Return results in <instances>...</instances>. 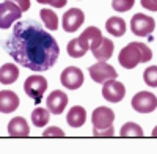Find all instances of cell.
<instances>
[{
    "mask_svg": "<svg viewBox=\"0 0 157 154\" xmlns=\"http://www.w3.org/2000/svg\"><path fill=\"white\" fill-rule=\"evenodd\" d=\"M93 55L96 60L99 61H105L113 55V41L109 40V38H102L101 44L93 50Z\"/></svg>",
    "mask_w": 157,
    "mask_h": 154,
    "instance_id": "18",
    "label": "cell"
},
{
    "mask_svg": "<svg viewBox=\"0 0 157 154\" xmlns=\"http://www.w3.org/2000/svg\"><path fill=\"white\" fill-rule=\"evenodd\" d=\"M60 82L68 90H77L83 85V72L80 68H75V66L64 68L60 75Z\"/></svg>",
    "mask_w": 157,
    "mask_h": 154,
    "instance_id": "9",
    "label": "cell"
},
{
    "mask_svg": "<svg viewBox=\"0 0 157 154\" xmlns=\"http://www.w3.org/2000/svg\"><path fill=\"white\" fill-rule=\"evenodd\" d=\"M141 6L149 11H157V0H140Z\"/></svg>",
    "mask_w": 157,
    "mask_h": 154,
    "instance_id": "28",
    "label": "cell"
},
{
    "mask_svg": "<svg viewBox=\"0 0 157 154\" xmlns=\"http://www.w3.org/2000/svg\"><path fill=\"white\" fill-rule=\"evenodd\" d=\"M152 137H157V126L152 129Z\"/></svg>",
    "mask_w": 157,
    "mask_h": 154,
    "instance_id": "30",
    "label": "cell"
},
{
    "mask_svg": "<svg viewBox=\"0 0 157 154\" xmlns=\"http://www.w3.org/2000/svg\"><path fill=\"white\" fill-rule=\"evenodd\" d=\"M83 21H85L83 11L78 10V8H71L64 13V16H63V29L68 33H74L83 24Z\"/></svg>",
    "mask_w": 157,
    "mask_h": 154,
    "instance_id": "12",
    "label": "cell"
},
{
    "mask_svg": "<svg viewBox=\"0 0 157 154\" xmlns=\"http://www.w3.org/2000/svg\"><path fill=\"white\" fill-rule=\"evenodd\" d=\"M19 79V69L14 63H6L0 68V83L11 85Z\"/></svg>",
    "mask_w": 157,
    "mask_h": 154,
    "instance_id": "16",
    "label": "cell"
},
{
    "mask_svg": "<svg viewBox=\"0 0 157 154\" xmlns=\"http://www.w3.org/2000/svg\"><path fill=\"white\" fill-rule=\"evenodd\" d=\"M102 96L104 99H107L109 102H120L123 101L124 94H126V88L121 82H118L116 79H112V80H107L102 83Z\"/></svg>",
    "mask_w": 157,
    "mask_h": 154,
    "instance_id": "10",
    "label": "cell"
},
{
    "mask_svg": "<svg viewBox=\"0 0 157 154\" xmlns=\"http://www.w3.org/2000/svg\"><path fill=\"white\" fill-rule=\"evenodd\" d=\"M152 58V50L143 43H129L121 49L118 61L126 69H134L140 63H146Z\"/></svg>",
    "mask_w": 157,
    "mask_h": 154,
    "instance_id": "2",
    "label": "cell"
},
{
    "mask_svg": "<svg viewBox=\"0 0 157 154\" xmlns=\"http://www.w3.org/2000/svg\"><path fill=\"white\" fill-rule=\"evenodd\" d=\"M105 30L110 33V35H113V36H123L124 33H126V22H124V19H121V17H116V16H113V17H110L107 22H105Z\"/></svg>",
    "mask_w": 157,
    "mask_h": 154,
    "instance_id": "19",
    "label": "cell"
},
{
    "mask_svg": "<svg viewBox=\"0 0 157 154\" xmlns=\"http://www.w3.org/2000/svg\"><path fill=\"white\" fill-rule=\"evenodd\" d=\"M132 107L138 113H151L157 109V96L149 91H140L132 98Z\"/></svg>",
    "mask_w": 157,
    "mask_h": 154,
    "instance_id": "8",
    "label": "cell"
},
{
    "mask_svg": "<svg viewBox=\"0 0 157 154\" xmlns=\"http://www.w3.org/2000/svg\"><path fill=\"white\" fill-rule=\"evenodd\" d=\"M8 134L11 137H29L30 135V127L25 118L16 117L8 123Z\"/></svg>",
    "mask_w": 157,
    "mask_h": 154,
    "instance_id": "14",
    "label": "cell"
},
{
    "mask_svg": "<svg viewBox=\"0 0 157 154\" xmlns=\"http://www.w3.org/2000/svg\"><path fill=\"white\" fill-rule=\"evenodd\" d=\"M91 121H93V135L94 137H113V121H115V112L109 107H98L93 115H91Z\"/></svg>",
    "mask_w": 157,
    "mask_h": 154,
    "instance_id": "3",
    "label": "cell"
},
{
    "mask_svg": "<svg viewBox=\"0 0 157 154\" xmlns=\"http://www.w3.org/2000/svg\"><path fill=\"white\" fill-rule=\"evenodd\" d=\"M80 40L86 44L88 50H94L102 41V33H101V30L98 27H88L80 35Z\"/></svg>",
    "mask_w": 157,
    "mask_h": 154,
    "instance_id": "15",
    "label": "cell"
},
{
    "mask_svg": "<svg viewBox=\"0 0 157 154\" xmlns=\"http://www.w3.org/2000/svg\"><path fill=\"white\" fill-rule=\"evenodd\" d=\"M68 94L61 91V90H55V91H52L47 99H46V104H47V109L50 113H54V115H61L63 110L66 109L68 106Z\"/></svg>",
    "mask_w": 157,
    "mask_h": 154,
    "instance_id": "11",
    "label": "cell"
},
{
    "mask_svg": "<svg viewBox=\"0 0 157 154\" xmlns=\"http://www.w3.org/2000/svg\"><path fill=\"white\" fill-rule=\"evenodd\" d=\"M66 121H68V124L71 127H82L83 123L86 121V112H85V109L80 107V106H74L68 112V115H66Z\"/></svg>",
    "mask_w": 157,
    "mask_h": 154,
    "instance_id": "17",
    "label": "cell"
},
{
    "mask_svg": "<svg viewBox=\"0 0 157 154\" xmlns=\"http://www.w3.org/2000/svg\"><path fill=\"white\" fill-rule=\"evenodd\" d=\"M134 3H135V0H113L112 6L113 10L120 11V13H126L134 6Z\"/></svg>",
    "mask_w": 157,
    "mask_h": 154,
    "instance_id": "25",
    "label": "cell"
},
{
    "mask_svg": "<svg viewBox=\"0 0 157 154\" xmlns=\"http://www.w3.org/2000/svg\"><path fill=\"white\" fill-rule=\"evenodd\" d=\"M49 109H43V107H38L32 112V123L36 126V127H44L47 123H49Z\"/></svg>",
    "mask_w": 157,
    "mask_h": 154,
    "instance_id": "22",
    "label": "cell"
},
{
    "mask_svg": "<svg viewBox=\"0 0 157 154\" xmlns=\"http://www.w3.org/2000/svg\"><path fill=\"white\" fill-rule=\"evenodd\" d=\"M19 107V96L11 90H2L0 91V112L11 113Z\"/></svg>",
    "mask_w": 157,
    "mask_h": 154,
    "instance_id": "13",
    "label": "cell"
},
{
    "mask_svg": "<svg viewBox=\"0 0 157 154\" xmlns=\"http://www.w3.org/2000/svg\"><path fill=\"white\" fill-rule=\"evenodd\" d=\"M5 50L16 63L35 72L52 68L60 55L55 38L35 21L16 22L13 33L5 41Z\"/></svg>",
    "mask_w": 157,
    "mask_h": 154,
    "instance_id": "1",
    "label": "cell"
},
{
    "mask_svg": "<svg viewBox=\"0 0 157 154\" xmlns=\"http://www.w3.org/2000/svg\"><path fill=\"white\" fill-rule=\"evenodd\" d=\"M43 137H64V132L60 129V127H47V129L43 132Z\"/></svg>",
    "mask_w": 157,
    "mask_h": 154,
    "instance_id": "26",
    "label": "cell"
},
{
    "mask_svg": "<svg viewBox=\"0 0 157 154\" xmlns=\"http://www.w3.org/2000/svg\"><path fill=\"white\" fill-rule=\"evenodd\" d=\"M39 16H41L44 25L49 30L58 29V16H57V13H54V10H41L39 11Z\"/></svg>",
    "mask_w": 157,
    "mask_h": 154,
    "instance_id": "21",
    "label": "cell"
},
{
    "mask_svg": "<svg viewBox=\"0 0 157 154\" xmlns=\"http://www.w3.org/2000/svg\"><path fill=\"white\" fill-rule=\"evenodd\" d=\"M11 2H14L22 11H27L30 8V0H11Z\"/></svg>",
    "mask_w": 157,
    "mask_h": 154,
    "instance_id": "29",
    "label": "cell"
},
{
    "mask_svg": "<svg viewBox=\"0 0 157 154\" xmlns=\"http://www.w3.org/2000/svg\"><path fill=\"white\" fill-rule=\"evenodd\" d=\"M86 52H88V47H86V44L80 40V36L74 38V40H71V41L68 43V55H69V57H72V58H80V57H83Z\"/></svg>",
    "mask_w": 157,
    "mask_h": 154,
    "instance_id": "20",
    "label": "cell"
},
{
    "mask_svg": "<svg viewBox=\"0 0 157 154\" xmlns=\"http://www.w3.org/2000/svg\"><path fill=\"white\" fill-rule=\"evenodd\" d=\"M120 135L121 137H143V129H141V126H138L137 123L129 121V123H126L121 127Z\"/></svg>",
    "mask_w": 157,
    "mask_h": 154,
    "instance_id": "23",
    "label": "cell"
},
{
    "mask_svg": "<svg viewBox=\"0 0 157 154\" xmlns=\"http://www.w3.org/2000/svg\"><path fill=\"white\" fill-rule=\"evenodd\" d=\"M47 87L49 85H47L46 77H43V75H30V77H27V80L24 82V91L29 98H33V101L38 104V102L43 99Z\"/></svg>",
    "mask_w": 157,
    "mask_h": 154,
    "instance_id": "4",
    "label": "cell"
},
{
    "mask_svg": "<svg viewBox=\"0 0 157 154\" xmlns=\"http://www.w3.org/2000/svg\"><path fill=\"white\" fill-rule=\"evenodd\" d=\"M38 3H44V5H52L54 8H63L66 6L68 0H36Z\"/></svg>",
    "mask_w": 157,
    "mask_h": 154,
    "instance_id": "27",
    "label": "cell"
},
{
    "mask_svg": "<svg viewBox=\"0 0 157 154\" xmlns=\"http://www.w3.org/2000/svg\"><path fill=\"white\" fill-rule=\"evenodd\" d=\"M154 29H155V22L148 14L137 13L132 17V21H130V30L137 36H148L154 32Z\"/></svg>",
    "mask_w": 157,
    "mask_h": 154,
    "instance_id": "7",
    "label": "cell"
},
{
    "mask_svg": "<svg viewBox=\"0 0 157 154\" xmlns=\"http://www.w3.org/2000/svg\"><path fill=\"white\" fill-rule=\"evenodd\" d=\"M143 80L148 87H152L155 88L157 87V66H149L145 69L143 72Z\"/></svg>",
    "mask_w": 157,
    "mask_h": 154,
    "instance_id": "24",
    "label": "cell"
},
{
    "mask_svg": "<svg viewBox=\"0 0 157 154\" xmlns=\"http://www.w3.org/2000/svg\"><path fill=\"white\" fill-rule=\"evenodd\" d=\"M88 72H90L91 79H93L94 82H98V83H104V82L116 79V77H118V72L115 71V68L112 65H109L107 61H98V63H94L93 66H90Z\"/></svg>",
    "mask_w": 157,
    "mask_h": 154,
    "instance_id": "6",
    "label": "cell"
},
{
    "mask_svg": "<svg viewBox=\"0 0 157 154\" xmlns=\"http://www.w3.org/2000/svg\"><path fill=\"white\" fill-rule=\"evenodd\" d=\"M22 16V10L11 0L0 3V29H10L13 24Z\"/></svg>",
    "mask_w": 157,
    "mask_h": 154,
    "instance_id": "5",
    "label": "cell"
}]
</instances>
